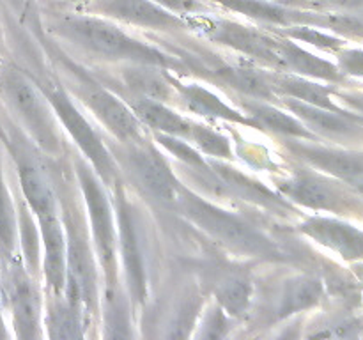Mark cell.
<instances>
[{
    "label": "cell",
    "mask_w": 363,
    "mask_h": 340,
    "mask_svg": "<svg viewBox=\"0 0 363 340\" xmlns=\"http://www.w3.org/2000/svg\"><path fill=\"white\" fill-rule=\"evenodd\" d=\"M16 232H18V215L14 211L13 198L7 190L6 179L0 165V257L4 262L11 261L16 250Z\"/></svg>",
    "instance_id": "31"
},
{
    "label": "cell",
    "mask_w": 363,
    "mask_h": 340,
    "mask_svg": "<svg viewBox=\"0 0 363 340\" xmlns=\"http://www.w3.org/2000/svg\"><path fill=\"white\" fill-rule=\"evenodd\" d=\"M163 9L170 11V13L177 14L181 18L199 16V14H209L211 13V6L202 0H152Z\"/></svg>",
    "instance_id": "36"
},
{
    "label": "cell",
    "mask_w": 363,
    "mask_h": 340,
    "mask_svg": "<svg viewBox=\"0 0 363 340\" xmlns=\"http://www.w3.org/2000/svg\"><path fill=\"white\" fill-rule=\"evenodd\" d=\"M172 78L174 89H176V92L179 94L181 101H183V105L186 106L190 112L199 113V115L204 117H211V119H222L234 124H243V126L248 128H257V124H255L247 113H241L240 110L227 105L220 96H216L215 92L209 91V89L197 84H181L177 78Z\"/></svg>",
    "instance_id": "20"
},
{
    "label": "cell",
    "mask_w": 363,
    "mask_h": 340,
    "mask_svg": "<svg viewBox=\"0 0 363 340\" xmlns=\"http://www.w3.org/2000/svg\"><path fill=\"white\" fill-rule=\"evenodd\" d=\"M91 163L80 158H74V172L78 183L84 190L85 204L89 211V223H91L92 239H94L96 251H98L99 264L103 268L106 282V300L116 301L117 289V229L113 225L112 208L106 197L105 184L92 172Z\"/></svg>",
    "instance_id": "6"
},
{
    "label": "cell",
    "mask_w": 363,
    "mask_h": 340,
    "mask_svg": "<svg viewBox=\"0 0 363 340\" xmlns=\"http://www.w3.org/2000/svg\"><path fill=\"white\" fill-rule=\"evenodd\" d=\"M0 98L46 154L59 156L62 152V138L52 106L27 74L13 66L0 67Z\"/></svg>",
    "instance_id": "3"
},
{
    "label": "cell",
    "mask_w": 363,
    "mask_h": 340,
    "mask_svg": "<svg viewBox=\"0 0 363 340\" xmlns=\"http://www.w3.org/2000/svg\"><path fill=\"white\" fill-rule=\"evenodd\" d=\"M30 208L27 205V202H20L18 205V230L21 234V248H23V257L25 264H27V271L32 276L38 273V264H39V234L35 229L34 222H32L30 216Z\"/></svg>",
    "instance_id": "33"
},
{
    "label": "cell",
    "mask_w": 363,
    "mask_h": 340,
    "mask_svg": "<svg viewBox=\"0 0 363 340\" xmlns=\"http://www.w3.org/2000/svg\"><path fill=\"white\" fill-rule=\"evenodd\" d=\"M213 294L225 314L230 317H243L250 312L254 300V287L248 276L241 273H225L213 283Z\"/></svg>",
    "instance_id": "29"
},
{
    "label": "cell",
    "mask_w": 363,
    "mask_h": 340,
    "mask_svg": "<svg viewBox=\"0 0 363 340\" xmlns=\"http://www.w3.org/2000/svg\"><path fill=\"white\" fill-rule=\"evenodd\" d=\"M190 142L194 145H197L204 154L211 156L215 159H233V147H230L229 138L223 137L218 131L211 130L208 126H202V124L194 123L191 128Z\"/></svg>",
    "instance_id": "35"
},
{
    "label": "cell",
    "mask_w": 363,
    "mask_h": 340,
    "mask_svg": "<svg viewBox=\"0 0 363 340\" xmlns=\"http://www.w3.org/2000/svg\"><path fill=\"white\" fill-rule=\"evenodd\" d=\"M91 9L106 18L151 30H174L188 27L184 18L163 9L152 0H92Z\"/></svg>",
    "instance_id": "13"
},
{
    "label": "cell",
    "mask_w": 363,
    "mask_h": 340,
    "mask_svg": "<svg viewBox=\"0 0 363 340\" xmlns=\"http://www.w3.org/2000/svg\"><path fill=\"white\" fill-rule=\"evenodd\" d=\"M323 7H337L346 11H363V0H318Z\"/></svg>",
    "instance_id": "40"
},
{
    "label": "cell",
    "mask_w": 363,
    "mask_h": 340,
    "mask_svg": "<svg viewBox=\"0 0 363 340\" xmlns=\"http://www.w3.org/2000/svg\"><path fill=\"white\" fill-rule=\"evenodd\" d=\"M130 108L133 110L135 115L140 119L144 126L151 128L156 133H167L172 137L184 138L190 142L191 128H194V120L186 119L181 113L174 112L163 101H155V99L145 98H133L130 101Z\"/></svg>",
    "instance_id": "28"
},
{
    "label": "cell",
    "mask_w": 363,
    "mask_h": 340,
    "mask_svg": "<svg viewBox=\"0 0 363 340\" xmlns=\"http://www.w3.org/2000/svg\"><path fill=\"white\" fill-rule=\"evenodd\" d=\"M277 50H279L280 62H282V71H293V73L301 74V76L319 78V80L326 81L342 80L344 74L339 69V66H335V64L328 62L325 59H319V57H315L308 50L301 48L293 39L279 35Z\"/></svg>",
    "instance_id": "25"
},
{
    "label": "cell",
    "mask_w": 363,
    "mask_h": 340,
    "mask_svg": "<svg viewBox=\"0 0 363 340\" xmlns=\"http://www.w3.org/2000/svg\"><path fill=\"white\" fill-rule=\"evenodd\" d=\"M155 138L162 147H165L174 158L179 159L184 166H188L190 170L199 174H211V165H209L208 159H204V156L195 149V145H191L190 142L184 140V138L172 137V135L167 133H156Z\"/></svg>",
    "instance_id": "32"
},
{
    "label": "cell",
    "mask_w": 363,
    "mask_h": 340,
    "mask_svg": "<svg viewBox=\"0 0 363 340\" xmlns=\"http://www.w3.org/2000/svg\"><path fill=\"white\" fill-rule=\"evenodd\" d=\"M358 335V324L357 322H339V324L328 326L325 332H315L312 336H354Z\"/></svg>",
    "instance_id": "39"
},
{
    "label": "cell",
    "mask_w": 363,
    "mask_h": 340,
    "mask_svg": "<svg viewBox=\"0 0 363 340\" xmlns=\"http://www.w3.org/2000/svg\"><path fill=\"white\" fill-rule=\"evenodd\" d=\"M57 59L62 64L64 71L67 74V89H71L73 96H77L91 113H94L96 119L121 142H138L145 140L144 124L140 123L130 105L121 101L116 94L108 91L105 85L96 81L84 67L71 62L66 59L64 53H57Z\"/></svg>",
    "instance_id": "5"
},
{
    "label": "cell",
    "mask_w": 363,
    "mask_h": 340,
    "mask_svg": "<svg viewBox=\"0 0 363 340\" xmlns=\"http://www.w3.org/2000/svg\"><path fill=\"white\" fill-rule=\"evenodd\" d=\"M279 30H275V34L284 35V38H289L293 41H301L307 42V45L315 46V48L328 50V52H339L342 48L344 41L337 35L328 34V32L319 30V27L314 25H289V27H275Z\"/></svg>",
    "instance_id": "34"
},
{
    "label": "cell",
    "mask_w": 363,
    "mask_h": 340,
    "mask_svg": "<svg viewBox=\"0 0 363 340\" xmlns=\"http://www.w3.org/2000/svg\"><path fill=\"white\" fill-rule=\"evenodd\" d=\"M41 229L43 244H45V280L50 298L64 296L67 280L66 264V234L60 215L55 211L38 216Z\"/></svg>",
    "instance_id": "16"
},
{
    "label": "cell",
    "mask_w": 363,
    "mask_h": 340,
    "mask_svg": "<svg viewBox=\"0 0 363 340\" xmlns=\"http://www.w3.org/2000/svg\"><path fill=\"white\" fill-rule=\"evenodd\" d=\"M286 147L314 169L347 181L350 184L363 176V152L311 144L307 138L286 140Z\"/></svg>",
    "instance_id": "14"
},
{
    "label": "cell",
    "mask_w": 363,
    "mask_h": 340,
    "mask_svg": "<svg viewBox=\"0 0 363 340\" xmlns=\"http://www.w3.org/2000/svg\"><path fill=\"white\" fill-rule=\"evenodd\" d=\"M266 76H268L269 85L279 98H294L298 101L333 110V112H346L332 99V89L311 81L308 76H301L296 73L291 74L287 71L266 73Z\"/></svg>",
    "instance_id": "26"
},
{
    "label": "cell",
    "mask_w": 363,
    "mask_h": 340,
    "mask_svg": "<svg viewBox=\"0 0 363 340\" xmlns=\"http://www.w3.org/2000/svg\"><path fill=\"white\" fill-rule=\"evenodd\" d=\"M199 71H208L209 76L225 87L234 89L241 96L247 98L266 99V101H277L279 96L269 85L268 76L261 69L247 64H234V62H216L208 64L202 62L197 66Z\"/></svg>",
    "instance_id": "18"
},
{
    "label": "cell",
    "mask_w": 363,
    "mask_h": 340,
    "mask_svg": "<svg viewBox=\"0 0 363 340\" xmlns=\"http://www.w3.org/2000/svg\"><path fill=\"white\" fill-rule=\"evenodd\" d=\"M4 293L13 312V322L20 339H38L39 317H41V300L38 289L30 278V273L23 268L16 257L6 262Z\"/></svg>",
    "instance_id": "11"
},
{
    "label": "cell",
    "mask_w": 363,
    "mask_h": 340,
    "mask_svg": "<svg viewBox=\"0 0 363 340\" xmlns=\"http://www.w3.org/2000/svg\"><path fill=\"white\" fill-rule=\"evenodd\" d=\"M163 71L167 69L151 64L126 62V66L123 67V81L133 98L155 99L163 103L172 101L177 92L170 74Z\"/></svg>",
    "instance_id": "24"
},
{
    "label": "cell",
    "mask_w": 363,
    "mask_h": 340,
    "mask_svg": "<svg viewBox=\"0 0 363 340\" xmlns=\"http://www.w3.org/2000/svg\"><path fill=\"white\" fill-rule=\"evenodd\" d=\"M113 200H116L117 216V250L121 251V261L126 273L128 290H130L133 305H142L147 300L144 251H142L135 211L124 190L119 186V181L113 184Z\"/></svg>",
    "instance_id": "10"
},
{
    "label": "cell",
    "mask_w": 363,
    "mask_h": 340,
    "mask_svg": "<svg viewBox=\"0 0 363 340\" xmlns=\"http://www.w3.org/2000/svg\"><path fill=\"white\" fill-rule=\"evenodd\" d=\"M240 106L257 124V128H264L272 133L282 135V137L287 138H307V140H314L315 138V135L300 119L289 115V113L280 110L279 106L272 105L266 99L241 96Z\"/></svg>",
    "instance_id": "22"
},
{
    "label": "cell",
    "mask_w": 363,
    "mask_h": 340,
    "mask_svg": "<svg viewBox=\"0 0 363 340\" xmlns=\"http://www.w3.org/2000/svg\"><path fill=\"white\" fill-rule=\"evenodd\" d=\"M184 20L188 27L197 28L209 41L229 46L243 53L245 57H250L252 62L264 64L268 67H275L277 71H282V62L277 50V42H279L277 34H266L259 28L247 27L233 20H222L211 14H199V16H190Z\"/></svg>",
    "instance_id": "8"
},
{
    "label": "cell",
    "mask_w": 363,
    "mask_h": 340,
    "mask_svg": "<svg viewBox=\"0 0 363 340\" xmlns=\"http://www.w3.org/2000/svg\"><path fill=\"white\" fill-rule=\"evenodd\" d=\"M337 96L346 105H350L354 112L360 113V117L363 119V94H357V92H337Z\"/></svg>",
    "instance_id": "41"
},
{
    "label": "cell",
    "mask_w": 363,
    "mask_h": 340,
    "mask_svg": "<svg viewBox=\"0 0 363 340\" xmlns=\"http://www.w3.org/2000/svg\"><path fill=\"white\" fill-rule=\"evenodd\" d=\"M277 190L289 200L315 211L342 212L351 208L350 197L337 184L311 170H301L287 179H280Z\"/></svg>",
    "instance_id": "12"
},
{
    "label": "cell",
    "mask_w": 363,
    "mask_h": 340,
    "mask_svg": "<svg viewBox=\"0 0 363 340\" xmlns=\"http://www.w3.org/2000/svg\"><path fill=\"white\" fill-rule=\"evenodd\" d=\"M176 209H179L194 225L204 230L209 237L236 254L269 259V261L282 259V250L279 248V244L269 239L257 227L234 212L225 211V209L204 200L188 188H184L183 197Z\"/></svg>",
    "instance_id": "2"
},
{
    "label": "cell",
    "mask_w": 363,
    "mask_h": 340,
    "mask_svg": "<svg viewBox=\"0 0 363 340\" xmlns=\"http://www.w3.org/2000/svg\"><path fill=\"white\" fill-rule=\"evenodd\" d=\"M2 336H7V332H6V326H4V321H2V312H0V339Z\"/></svg>",
    "instance_id": "43"
},
{
    "label": "cell",
    "mask_w": 363,
    "mask_h": 340,
    "mask_svg": "<svg viewBox=\"0 0 363 340\" xmlns=\"http://www.w3.org/2000/svg\"><path fill=\"white\" fill-rule=\"evenodd\" d=\"M126 166L142 190L169 208H177L184 184L174 174L167 159L147 140L123 144Z\"/></svg>",
    "instance_id": "9"
},
{
    "label": "cell",
    "mask_w": 363,
    "mask_h": 340,
    "mask_svg": "<svg viewBox=\"0 0 363 340\" xmlns=\"http://www.w3.org/2000/svg\"><path fill=\"white\" fill-rule=\"evenodd\" d=\"M339 69L342 71V74L363 78V50H339Z\"/></svg>",
    "instance_id": "37"
},
{
    "label": "cell",
    "mask_w": 363,
    "mask_h": 340,
    "mask_svg": "<svg viewBox=\"0 0 363 340\" xmlns=\"http://www.w3.org/2000/svg\"><path fill=\"white\" fill-rule=\"evenodd\" d=\"M64 234H66V298L80 310L87 324L96 314L98 307V273H96V259L89 243L87 227L78 212L74 202L62 198Z\"/></svg>",
    "instance_id": "4"
},
{
    "label": "cell",
    "mask_w": 363,
    "mask_h": 340,
    "mask_svg": "<svg viewBox=\"0 0 363 340\" xmlns=\"http://www.w3.org/2000/svg\"><path fill=\"white\" fill-rule=\"evenodd\" d=\"M225 9L236 11L247 18L268 27H289V25H311L312 11L293 9L272 0H213Z\"/></svg>",
    "instance_id": "23"
},
{
    "label": "cell",
    "mask_w": 363,
    "mask_h": 340,
    "mask_svg": "<svg viewBox=\"0 0 363 340\" xmlns=\"http://www.w3.org/2000/svg\"><path fill=\"white\" fill-rule=\"evenodd\" d=\"M300 230L347 261L363 257V230L350 223L326 216H311L301 223Z\"/></svg>",
    "instance_id": "17"
},
{
    "label": "cell",
    "mask_w": 363,
    "mask_h": 340,
    "mask_svg": "<svg viewBox=\"0 0 363 340\" xmlns=\"http://www.w3.org/2000/svg\"><path fill=\"white\" fill-rule=\"evenodd\" d=\"M46 328L52 339H82L84 336V315L64 296L50 298Z\"/></svg>",
    "instance_id": "30"
},
{
    "label": "cell",
    "mask_w": 363,
    "mask_h": 340,
    "mask_svg": "<svg viewBox=\"0 0 363 340\" xmlns=\"http://www.w3.org/2000/svg\"><path fill=\"white\" fill-rule=\"evenodd\" d=\"M13 156L14 162H16L18 177H20V186L23 191L25 202L35 215V218L55 211V195H53V190L50 188L46 176L39 169L38 163L23 151L21 145L13 147Z\"/></svg>",
    "instance_id": "21"
},
{
    "label": "cell",
    "mask_w": 363,
    "mask_h": 340,
    "mask_svg": "<svg viewBox=\"0 0 363 340\" xmlns=\"http://www.w3.org/2000/svg\"><path fill=\"white\" fill-rule=\"evenodd\" d=\"M209 165H211V170L215 172V176L218 177L220 183H222V188L225 193L236 195L238 198H243V200L255 202V204L262 205V208H266L268 211H293V208L287 204V200H284L280 195L273 193V191L268 190L264 184L252 179L247 174L240 172V170L233 169V166L225 165V163L216 162V159H211Z\"/></svg>",
    "instance_id": "19"
},
{
    "label": "cell",
    "mask_w": 363,
    "mask_h": 340,
    "mask_svg": "<svg viewBox=\"0 0 363 340\" xmlns=\"http://www.w3.org/2000/svg\"><path fill=\"white\" fill-rule=\"evenodd\" d=\"M227 328L229 326H227V317L223 310L220 307H213L208 314V322H206V326H202V332L199 333V336L218 339V336L227 335Z\"/></svg>",
    "instance_id": "38"
},
{
    "label": "cell",
    "mask_w": 363,
    "mask_h": 340,
    "mask_svg": "<svg viewBox=\"0 0 363 340\" xmlns=\"http://www.w3.org/2000/svg\"><path fill=\"white\" fill-rule=\"evenodd\" d=\"M275 298L273 315L282 321L291 315L314 308L323 300V283L314 276H293L282 283Z\"/></svg>",
    "instance_id": "27"
},
{
    "label": "cell",
    "mask_w": 363,
    "mask_h": 340,
    "mask_svg": "<svg viewBox=\"0 0 363 340\" xmlns=\"http://www.w3.org/2000/svg\"><path fill=\"white\" fill-rule=\"evenodd\" d=\"M35 85L41 89L46 101L50 103L55 115L59 117L62 126L71 135L74 144L80 147V151H84L85 158L89 159L92 169L96 170L101 183L105 186H113L119 181V170H117L116 162H113L112 154L108 152L106 145L99 138V135L91 126V123L82 115L78 106L69 98L66 89L60 85V81L57 78L52 76L43 78Z\"/></svg>",
    "instance_id": "7"
},
{
    "label": "cell",
    "mask_w": 363,
    "mask_h": 340,
    "mask_svg": "<svg viewBox=\"0 0 363 340\" xmlns=\"http://www.w3.org/2000/svg\"><path fill=\"white\" fill-rule=\"evenodd\" d=\"M53 32L101 59L151 64L163 69H183V62L176 57L131 38L105 18L67 13L53 21Z\"/></svg>",
    "instance_id": "1"
},
{
    "label": "cell",
    "mask_w": 363,
    "mask_h": 340,
    "mask_svg": "<svg viewBox=\"0 0 363 340\" xmlns=\"http://www.w3.org/2000/svg\"><path fill=\"white\" fill-rule=\"evenodd\" d=\"M287 110L294 113L315 137L333 138V140H351L362 133V119L347 112H333L321 106L308 105L294 98H279Z\"/></svg>",
    "instance_id": "15"
},
{
    "label": "cell",
    "mask_w": 363,
    "mask_h": 340,
    "mask_svg": "<svg viewBox=\"0 0 363 340\" xmlns=\"http://www.w3.org/2000/svg\"><path fill=\"white\" fill-rule=\"evenodd\" d=\"M351 184H353V186L357 188L358 193L363 195V176H362V177H358V179H357V181H353V183H351Z\"/></svg>",
    "instance_id": "42"
},
{
    "label": "cell",
    "mask_w": 363,
    "mask_h": 340,
    "mask_svg": "<svg viewBox=\"0 0 363 340\" xmlns=\"http://www.w3.org/2000/svg\"><path fill=\"white\" fill-rule=\"evenodd\" d=\"M71 2H84V4H89V2H92V0H71Z\"/></svg>",
    "instance_id": "44"
}]
</instances>
